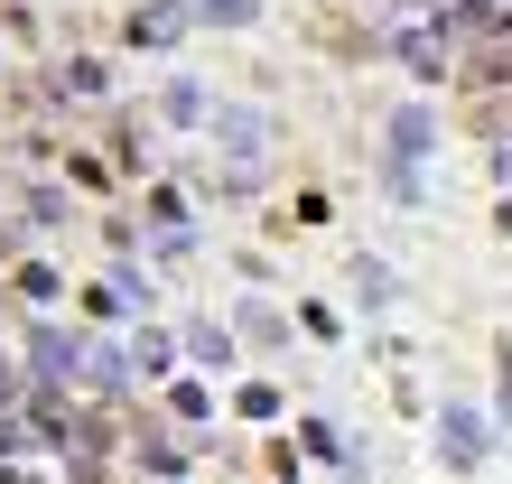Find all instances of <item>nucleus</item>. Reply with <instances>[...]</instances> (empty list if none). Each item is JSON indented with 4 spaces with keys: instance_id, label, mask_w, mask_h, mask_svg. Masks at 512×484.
<instances>
[{
    "instance_id": "nucleus-1",
    "label": "nucleus",
    "mask_w": 512,
    "mask_h": 484,
    "mask_svg": "<svg viewBox=\"0 0 512 484\" xmlns=\"http://www.w3.org/2000/svg\"><path fill=\"white\" fill-rule=\"evenodd\" d=\"M438 438H447V466H485V419L475 410H438Z\"/></svg>"
},
{
    "instance_id": "nucleus-2",
    "label": "nucleus",
    "mask_w": 512,
    "mask_h": 484,
    "mask_svg": "<svg viewBox=\"0 0 512 484\" xmlns=\"http://www.w3.org/2000/svg\"><path fill=\"white\" fill-rule=\"evenodd\" d=\"M177 28H187V0H149V10H131V47H168Z\"/></svg>"
},
{
    "instance_id": "nucleus-3",
    "label": "nucleus",
    "mask_w": 512,
    "mask_h": 484,
    "mask_svg": "<svg viewBox=\"0 0 512 484\" xmlns=\"http://www.w3.org/2000/svg\"><path fill=\"white\" fill-rule=\"evenodd\" d=\"M56 84H66V103H94V94H103V66H94V56H75Z\"/></svg>"
},
{
    "instance_id": "nucleus-4",
    "label": "nucleus",
    "mask_w": 512,
    "mask_h": 484,
    "mask_svg": "<svg viewBox=\"0 0 512 484\" xmlns=\"http://www.w3.org/2000/svg\"><path fill=\"white\" fill-rule=\"evenodd\" d=\"M205 19H215V28H243V19H252V0H205Z\"/></svg>"
},
{
    "instance_id": "nucleus-5",
    "label": "nucleus",
    "mask_w": 512,
    "mask_h": 484,
    "mask_svg": "<svg viewBox=\"0 0 512 484\" xmlns=\"http://www.w3.org/2000/svg\"><path fill=\"white\" fill-rule=\"evenodd\" d=\"M503 410H512V345H503Z\"/></svg>"
}]
</instances>
